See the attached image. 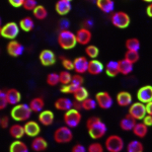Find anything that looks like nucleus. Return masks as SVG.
<instances>
[{"label": "nucleus", "mask_w": 152, "mask_h": 152, "mask_svg": "<svg viewBox=\"0 0 152 152\" xmlns=\"http://www.w3.org/2000/svg\"><path fill=\"white\" fill-rule=\"evenodd\" d=\"M85 53H86V55L90 59H96L97 56H99V50L96 46L88 45L87 47L85 48Z\"/></svg>", "instance_id": "39"}, {"label": "nucleus", "mask_w": 152, "mask_h": 152, "mask_svg": "<svg viewBox=\"0 0 152 152\" xmlns=\"http://www.w3.org/2000/svg\"><path fill=\"white\" fill-rule=\"evenodd\" d=\"M104 71V64L96 59H91L88 64L87 72L90 75H99Z\"/></svg>", "instance_id": "23"}, {"label": "nucleus", "mask_w": 152, "mask_h": 152, "mask_svg": "<svg viewBox=\"0 0 152 152\" xmlns=\"http://www.w3.org/2000/svg\"><path fill=\"white\" fill-rule=\"evenodd\" d=\"M83 82H84V78L82 77L81 74H74L72 75V78H71V82L73 85H75V86L79 87V86H82L83 85Z\"/></svg>", "instance_id": "44"}, {"label": "nucleus", "mask_w": 152, "mask_h": 152, "mask_svg": "<svg viewBox=\"0 0 152 152\" xmlns=\"http://www.w3.org/2000/svg\"><path fill=\"white\" fill-rule=\"evenodd\" d=\"M0 120H1V117H0Z\"/></svg>", "instance_id": "59"}, {"label": "nucleus", "mask_w": 152, "mask_h": 152, "mask_svg": "<svg viewBox=\"0 0 152 152\" xmlns=\"http://www.w3.org/2000/svg\"><path fill=\"white\" fill-rule=\"evenodd\" d=\"M137 99L139 102L147 104L152 102V86L151 85H144L140 87L137 91Z\"/></svg>", "instance_id": "12"}, {"label": "nucleus", "mask_w": 152, "mask_h": 152, "mask_svg": "<svg viewBox=\"0 0 152 152\" xmlns=\"http://www.w3.org/2000/svg\"><path fill=\"white\" fill-rule=\"evenodd\" d=\"M132 132L138 138H145L147 134H148V127L143 122H137L133 130H132Z\"/></svg>", "instance_id": "28"}, {"label": "nucleus", "mask_w": 152, "mask_h": 152, "mask_svg": "<svg viewBox=\"0 0 152 152\" xmlns=\"http://www.w3.org/2000/svg\"><path fill=\"white\" fill-rule=\"evenodd\" d=\"M143 1H145V2H148V3H151V2H152V0H143Z\"/></svg>", "instance_id": "57"}, {"label": "nucleus", "mask_w": 152, "mask_h": 152, "mask_svg": "<svg viewBox=\"0 0 152 152\" xmlns=\"http://www.w3.org/2000/svg\"><path fill=\"white\" fill-rule=\"evenodd\" d=\"M58 44L64 50L73 49L77 44L76 35L69 29H62L58 35Z\"/></svg>", "instance_id": "3"}, {"label": "nucleus", "mask_w": 152, "mask_h": 152, "mask_svg": "<svg viewBox=\"0 0 152 152\" xmlns=\"http://www.w3.org/2000/svg\"><path fill=\"white\" fill-rule=\"evenodd\" d=\"M37 5H38L37 0H24L23 7L28 11H33L37 7Z\"/></svg>", "instance_id": "45"}, {"label": "nucleus", "mask_w": 152, "mask_h": 152, "mask_svg": "<svg viewBox=\"0 0 152 152\" xmlns=\"http://www.w3.org/2000/svg\"><path fill=\"white\" fill-rule=\"evenodd\" d=\"M63 120H64V123L66 126L72 129V128H76L77 126H79V124L81 123L82 116H81V114H80V111L72 107V109L68 110L67 112H65Z\"/></svg>", "instance_id": "6"}, {"label": "nucleus", "mask_w": 152, "mask_h": 152, "mask_svg": "<svg viewBox=\"0 0 152 152\" xmlns=\"http://www.w3.org/2000/svg\"><path fill=\"white\" fill-rule=\"evenodd\" d=\"M24 128V133H26V136L28 137H37L39 136V134L41 133V127L39 123H37L35 121H26L23 125Z\"/></svg>", "instance_id": "13"}, {"label": "nucleus", "mask_w": 152, "mask_h": 152, "mask_svg": "<svg viewBox=\"0 0 152 152\" xmlns=\"http://www.w3.org/2000/svg\"><path fill=\"white\" fill-rule=\"evenodd\" d=\"M125 46H126L127 50L139 51L140 50V47H141V44H140V41H139L137 38H130L126 41Z\"/></svg>", "instance_id": "35"}, {"label": "nucleus", "mask_w": 152, "mask_h": 152, "mask_svg": "<svg viewBox=\"0 0 152 152\" xmlns=\"http://www.w3.org/2000/svg\"><path fill=\"white\" fill-rule=\"evenodd\" d=\"M31 148L35 152H43L47 150L48 142L44 137L41 136L34 137V139L31 142Z\"/></svg>", "instance_id": "17"}, {"label": "nucleus", "mask_w": 152, "mask_h": 152, "mask_svg": "<svg viewBox=\"0 0 152 152\" xmlns=\"http://www.w3.org/2000/svg\"><path fill=\"white\" fill-rule=\"evenodd\" d=\"M47 83L50 86H56L57 84H59L60 83V77H59L58 73H49L47 76Z\"/></svg>", "instance_id": "41"}, {"label": "nucleus", "mask_w": 152, "mask_h": 152, "mask_svg": "<svg viewBox=\"0 0 152 152\" xmlns=\"http://www.w3.org/2000/svg\"><path fill=\"white\" fill-rule=\"evenodd\" d=\"M104 148L109 152H121L125 147V142L120 135H110L104 141Z\"/></svg>", "instance_id": "5"}, {"label": "nucleus", "mask_w": 152, "mask_h": 152, "mask_svg": "<svg viewBox=\"0 0 152 152\" xmlns=\"http://www.w3.org/2000/svg\"><path fill=\"white\" fill-rule=\"evenodd\" d=\"M7 99H6V94L4 90L0 89V111L4 110L7 107Z\"/></svg>", "instance_id": "47"}, {"label": "nucleus", "mask_w": 152, "mask_h": 152, "mask_svg": "<svg viewBox=\"0 0 152 152\" xmlns=\"http://www.w3.org/2000/svg\"><path fill=\"white\" fill-rule=\"evenodd\" d=\"M81 104H82V110H84V111H92V110H94L97 107L95 99H90V97H87L86 99L83 100Z\"/></svg>", "instance_id": "38"}, {"label": "nucleus", "mask_w": 152, "mask_h": 152, "mask_svg": "<svg viewBox=\"0 0 152 152\" xmlns=\"http://www.w3.org/2000/svg\"><path fill=\"white\" fill-rule=\"evenodd\" d=\"M62 65L65 68V70H74V64H73V61L70 60L68 58L62 57Z\"/></svg>", "instance_id": "46"}, {"label": "nucleus", "mask_w": 152, "mask_h": 152, "mask_svg": "<svg viewBox=\"0 0 152 152\" xmlns=\"http://www.w3.org/2000/svg\"><path fill=\"white\" fill-rule=\"evenodd\" d=\"M142 122H143V123L145 124L147 127L152 126V116H151V115H146V116L143 118Z\"/></svg>", "instance_id": "51"}, {"label": "nucleus", "mask_w": 152, "mask_h": 152, "mask_svg": "<svg viewBox=\"0 0 152 152\" xmlns=\"http://www.w3.org/2000/svg\"><path fill=\"white\" fill-rule=\"evenodd\" d=\"M76 41H77V44H80L82 46L88 45L91 41L92 35L90 33V31L88 28H79L77 31H76Z\"/></svg>", "instance_id": "15"}, {"label": "nucleus", "mask_w": 152, "mask_h": 152, "mask_svg": "<svg viewBox=\"0 0 152 152\" xmlns=\"http://www.w3.org/2000/svg\"><path fill=\"white\" fill-rule=\"evenodd\" d=\"M104 71H105V73H107V75L110 76V77H116L118 74H120L119 62L115 60L109 61L107 64L105 65V67H104Z\"/></svg>", "instance_id": "27"}, {"label": "nucleus", "mask_w": 152, "mask_h": 152, "mask_svg": "<svg viewBox=\"0 0 152 152\" xmlns=\"http://www.w3.org/2000/svg\"><path fill=\"white\" fill-rule=\"evenodd\" d=\"M137 123V120H135L131 115H126L123 119L120 121V128H121L123 131L126 132H130L132 131L134 128V126Z\"/></svg>", "instance_id": "22"}, {"label": "nucleus", "mask_w": 152, "mask_h": 152, "mask_svg": "<svg viewBox=\"0 0 152 152\" xmlns=\"http://www.w3.org/2000/svg\"><path fill=\"white\" fill-rule=\"evenodd\" d=\"M28 105L33 113H40L45 107V100L42 97H35L29 102Z\"/></svg>", "instance_id": "30"}, {"label": "nucleus", "mask_w": 152, "mask_h": 152, "mask_svg": "<svg viewBox=\"0 0 152 152\" xmlns=\"http://www.w3.org/2000/svg\"><path fill=\"white\" fill-rule=\"evenodd\" d=\"M86 128H87L88 135L94 140H99V139H102V137L105 136L107 131V125L102 121L100 118L95 116L90 117L87 119Z\"/></svg>", "instance_id": "1"}, {"label": "nucleus", "mask_w": 152, "mask_h": 152, "mask_svg": "<svg viewBox=\"0 0 152 152\" xmlns=\"http://www.w3.org/2000/svg\"><path fill=\"white\" fill-rule=\"evenodd\" d=\"M9 152H28V147L21 140H14L9 146Z\"/></svg>", "instance_id": "31"}, {"label": "nucleus", "mask_w": 152, "mask_h": 152, "mask_svg": "<svg viewBox=\"0 0 152 152\" xmlns=\"http://www.w3.org/2000/svg\"><path fill=\"white\" fill-rule=\"evenodd\" d=\"M54 105H55V107L58 111L67 112L68 110L73 107V100H71L68 97H59V99L55 100Z\"/></svg>", "instance_id": "21"}, {"label": "nucleus", "mask_w": 152, "mask_h": 152, "mask_svg": "<svg viewBox=\"0 0 152 152\" xmlns=\"http://www.w3.org/2000/svg\"><path fill=\"white\" fill-rule=\"evenodd\" d=\"M6 50H7V53H8L9 56L14 57V58H18L23 54L24 47L23 46V44H20L19 42L11 40L8 42V44H7Z\"/></svg>", "instance_id": "11"}, {"label": "nucleus", "mask_w": 152, "mask_h": 152, "mask_svg": "<svg viewBox=\"0 0 152 152\" xmlns=\"http://www.w3.org/2000/svg\"><path fill=\"white\" fill-rule=\"evenodd\" d=\"M39 59H40V62L43 66H52L56 62L55 53L51 50H48V49L42 51L40 56H39Z\"/></svg>", "instance_id": "14"}, {"label": "nucleus", "mask_w": 152, "mask_h": 152, "mask_svg": "<svg viewBox=\"0 0 152 152\" xmlns=\"http://www.w3.org/2000/svg\"><path fill=\"white\" fill-rule=\"evenodd\" d=\"M146 13H147V15H148L149 18H152V2H151V3H149V5L147 6Z\"/></svg>", "instance_id": "55"}, {"label": "nucleus", "mask_w": 152, "mask_h": 152, "mask_svg": "<svg viewBox=\"0 0 152 152\" xmlns=\"http://www.w3.org/2000/svg\"><path fill=\"white\" fill-rule=\"evenodd\" d=\"M33 13H34V16H35L37 19H39V20H43V19H45L48 16L47 9L43 5H37L36 8L33 10Z\"/></svg>", "instance_id": "36"}, {"label": "nucleus", "mask_w": 152, "mask_h": 152, "mask_svg": "<svg viewBox=\"0 0 152 152\" xmlns=\"http://www.w3.org/2000/svg\"><path fill=\"white\" fill-rule=\"evenodd\" d=\"M73 109H76L78 110V111H80V110H82V104L81 102H78V100H73Z\"/></svg>", "instance_id": "53"}, {"label": "nucleus", "mask_w": 152, "mask_h": 152, "mask_svg": "<svg viewBox=\"0 0 152 152\" xmlns=\"http://www.w3.org/2000/svg\"><path fill=\"white\" fill-rule=\"evenodd\" d=\"M53 139L58 144H67L73 140V132L71 128L65 126H61L55 130L53 134Z\"/></svg>", "instance_id": "4"}, {"label": "nucleus", "mask_w": 152, "mask_h": 152, "mask_svg": "<svg viewBox=\"0 0 152 152\" xmlns=\"http://www.w3.org/2000/svg\"><path fill=\"white\" fill-rule=\"evenodd\" d=\"M9 135H10L12 138L15 139V140H20L24 135H26L23 126L18 123L13 124L12 126H10V128H9Z\"/></svg>", "instance_id": "25"}, {"label": "nucleus", "mask_w": 152, "mask_h": 152, "mask_svg": "<svg viewBox=\"0 0 152 152\" xmlns=\"http://www.w3.org/2000/svg\"><path fill=\"white\" fill-rule=\"evenodd\" d=\"M77 86L73 85L72 83H69V84H65V85H62V87L60 88V91L62 94H73L75 92V90L77 89Z\"/></svg>", "instance_id": "43"}, {"label": "nucleus", "mask_w": 152, "mask_h": 152, "mask_svg": "<svg viewBox=\"0 0 152 152\" xmlns=\"http://www.w3.org/2000/svg\"><path fill=\"white\" fill-rule=\"evenodd\" d=\"M95 102L97 104V107H99L102 110L111 109L114 104V100L111 94L107 91H99L95 94Z\"/></svg>", "instance_id": "10"}, {"label": "nucleus", "mask_w": 152, "mask_h": 152, "mask_svg": "<svg viewBox=\"0 0 152 152\" xmlns=\"http://www.w3.org/2000/svg\"><path fill=\"white\" fill-rule=\"evenodd\" d=\"M69 23H68L67 19H62V20L60 21V26H61V31L62 29H68V28H69Z\"/></svg>", "instance_id": "52"}, {"label": "nucleus", "mask_w": 152, "mask_h": 152, "mask_svg": "<svg viewBox=\"0 0 152 152\" xmlns=\"http://www.w3.org/2000/svg\"><path fill=\"white\" fill-rule=\"evenodd\" d=\"M125 59L128 60L131 63H136L140 59V55H139V51H130L127 50V52L125 53Z\"/></svg>", "instance_id": "37"}, {"label": "nucleus", "mask_w": 152, "mask_h": 152, "mask_svg": "<svg viewBox=\"0 0 152 152\" xmlns=\"http://www.w3.org/2000/svg\"><path fill=\"white\" fill-rule=\"evenodd\" d=\"M1 28H2V19L0 18V36H1Z\"/></svg>", "instance_id": "56"}, {"label": "nucleus", "mask_w": 152, "mask_h": 152, "mask_svg": "<svg viewBox=\"0 0 152 152\" xmlns=\"http://www.w3.org/2000/svg\"><path fill=\"white\" fill-rule=\"evenodd\" d=\"M8 2L11 6L15 7V8H18V7H21L23 5L24 0H8Z\"/></svg>", "instance_id": "50"}, {"label": "nucleus", "mask_w": 152, "mask_h": 152, "mask_svg": "<svg viewBox=\"0 0 152 152\" xmlns=\"http://www.w3.org/2000/svg\"><path fill=\"white\" fill-rule=\"evenodd\" d=\"M116 100L117 104L120 105V107H130L133 102V97H132V94L128 91H120L119 94H117L116 96Z\"/></svg>", "instance_id": "19"}, {"label": "nucleus", "mask_w": 152, "mask_h": 152, "mask_svg": "<svg viewBox=\"0 0 152 152\" xmlns=\"http://www.w3.org/2000/svg\"><path fill=\"white\" fill-rule=\"evenodd\" d=\"M73 64H74V71L78 74H83V73L87 72L88 64L89 61L87 60L86 57H77L73 60Z\"/></svg>", "instance_id": "16"}, {"label": "nucleus", "mask_w": 152, "mask_h": 152, "mask_svg": "<svg viewBox=\"0 0 152 152\" xmlns=\"http://www.w3.org/2000/svg\"><path fill=\"white\" fill-rule=\"evenodd\" d=\"M104 146L99 142H92L87 147V152H104Z\"/></svg>", "instance_id": "42"}, {"label": "nucleus", "mask_w": 152, "mask_h": 152, "mask_svg": "<svg viewBox=\"0 0 152 152\" xmlns=\"http://www.w3.org/2000/svg\"><path fill=\"white\" fill-rule=\"evenodd\" d=\"M19 28H20V29H23V31H26V33L31 31L34 29V28H35L34 19L31 18H29V16L23 18V19H20V21H19Z\"/></svg>", "instance_id": "32"}, {"label": "nucleus", "mask_w": 152, "mask_h": 152, "mask_svg": "<svg viewBox=\"0 0 152 152\" xmlns=\"http://www.w3.org/2000/svg\"><path fill=\"white\" fill-rule=\"evenodd\" d=\"M119 62V71L121 74L123 75H129L130 73H132V71L134 69V64L131 62H129L126 59H122V60L118 61Z\"/></svg>", "instance_id": "29"}, {"label": "nucleus", "mask_w": 152, "mask_h": 152, "mask_svg": "<svg viewBox=\"0 0 152 152\" xmlns=\"http://www.w3.org/2000/svg\"><path fill=\"white\" fill-rule=\"evenodd\" d=\"M96 6L104 13H111L115 9V2L113 0H96Z\"/></svg>", "instance_id": "26"}, {"label": "nucleus", "mask_w": 152, "mask_h": 152, "mask_svg": "<svg viewBox=\"0 0 152 152\" xmlns=\"http://www.w3.org/2000/svg\"><path fill=\"white\" fill-rule=\"evenodd\" d=\"M87 149L85 148L84 145L82 144H75L74 146L71 148V152H86Z\"/></svg>", "instance_id": "49"}, {"label": "nucleus", "mask_w": 152, "mask_h": 152, "mask_svg": "<svg viewBox=\"0 0 152 152\" xmlns=\"http://www.w3.org/2000/svg\"><path fill=\"white\" fill-rule=\"evenodd\" d=\"M6 94V99L7 104L11 105H16L20 102L21 100V94L15 88H10V89H7L5 91Z\"/></svg>", "instance_id": "20"}, {"label": "nucleus", "mask_w": 152, "mask_h": 152, "mask_svg": "<svg viewBox=\"0 0 152 152\" xmlns=\"http://www.w3.org/2000/svg\"><path fill=\"white\" fill-rule=\"evenodd\" d=\"M129 115H131L137 121H142L143 118L146 116V107L145 104L141 102H132V104L129 107Z\"/></svg>", "instance_id": "9"}, {"label": "nucleus", "mask_w": 152, "mask_h": 152, "mask_svg": "<svg viewBox=\"0 0 152 152\" xmlns=\"http://www.w3.org/2000/svg\"><path fill=\"white\" fill-rule=\"evenodd\" d=\"M127 152H144V145L140 140H132L127 145Z\"/></svg>", "instance_id": "33"}, {"label": "nucleus", "mask_w": 152, "mask_h": 152, "mask_svg": "<svg viewBox=\"0 0 152 152\" xmlns=\"http://www.w3.org/2000/svg\"><path fill=\"white\" fill-rule=\"evenodd\" d=\"M112 23L118 28H126L129 26L131 23L129 14L125 11H116L112 14L111 16Z\"/></svg>", "instance_id": "7"}, {"label": "nucleus", "mask_w": 152, "mask_h": 152, "mask_svg": "<svg viewBox=\"0 0 152 152\" xmlns=\"http://www.w3.org/2000/svg\"><path fill=\"white\" fill-rule=\"evenodd\" d=\"M145 107H146V113L147 115H151L152 116V102H149L145 104Z\"/></svg>", "instance_id": "54"}, {"label": "nucleus", "mask_w": 152, "mask_h": 152, "mask_svg": "<svg viewBox=\"0 0 152 152\" xmlns=\"http://www.w3.org/2000/svg\"><path fill=\"white\" fill-rule=\"evenodd\" d=\"M31 110L28 104H18L13 105L10 111V117L15 122H26L31 116Z\"/></svg>", "instance_id": "2"}, {"label": "nucleus", "mask_w": 152, "mask_h": 152, "mask_svg": "<svg viewBox=\"0 0 152 152\" xmlns=\"http://www.w3.org/2000/svg\"><path fill=\"white\" fill-rule=\"evenodd\" d=\"M56 11H57L58 14L60 15H66L71 11V8H72V5H71L70 1H66V0H58L56 2L55 5Z\"/></svg>", "instance_id": "24"}, {"label": "nucleus", "mask_w": 152, "mask_h": 152, "mask_svg": "<svg viewBox=\"0 0 152 152\" xmlns=\"http://www.w3.org/2000/svg\"><path fill=\"white\" fill-rule=\"evenodd\" d=\"M59 77H60V83L62 85L65 84H69L71 82V78H72V75L68 70H63L59 73Z\"/></svg>", "instance_id": "40"}, {"label": "nucleus", "mask_w": 152, "mask_h": 152, "mask_svg": "<svg viewBox=\"0 0 152 152\" xmlns=\"http://www.w3.org/2000/svg\"><path fill=\"white\" fill-rule=\"evenodd\" d=\"M8 127H9V118L7 116L1 117V120H0V128L6 129Z\"/></svg>", "instance_id": "48"}, {"label": "nucleus", "mask_w": 152, "mask_h": 152, "mask_svg": "<svg viewBox=\"0 0 152 152\" xmlns=\"http://www.w3.org/2000/svg\"><path fill=\"white\" fill-rule=\"evenodd\" d=\"M73 96H74L75 100H78V102H82L84 99L89 97V92H88V90L82 85V86H79L75 90V92L73 94Z\"/></svg>", "instance_id": "34"}, {"label": "nucleus", "mask_w": 152, "mask_h": 152, "mask_svg": "<svg viewBox=\"0 0 152 152\" xmlns=\"http://www.w3.org/2000/svg\"><path fill=\"white\" fill-rule=\"evenodd\" d=\"M66 1H70V2H71V1H72V0H66Z\"/></svg>", "instance_id": "58"}, {"label": "nucleus", "mask_w": 152, "mask_h": 152, "mask_svg": "<svg viewBox=\"0 0 152 152\" xmlns=\"http://www.w3.org/2000/svg\"><path fill=\"white\" fill-rule=\"evenodd\" d=\"M19 24L14 21H9L1 28V37L8 40H14L19 34Z\"/></svg>", "instance_id": "8"}, {"label": "nucleus", "mask_w": 152, "mask_h": 152, "mask_svg": "<svg viewBox=\"0 0 152 152\" xmlns=\"http://www.w3.org/2000/svg\"><path fill=\"white\" fill-rule=\"evenodd\" d=\"M39 122L40 124H42L43 126H51L54 123V119H55V116H54V113L50 110H43L42 112L39 113L38 116Z\"/></svg>", "instance_id": "18"}]
</instances>
